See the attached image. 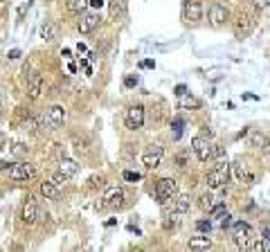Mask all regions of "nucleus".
Listing matches in <instances>:
<instances>
[{"label":"nucleus","mask_w":270,"mask_h":252,"mask_svg":"<svg viewBox=\"0 0 270 252\" xmlns=\"http://www.w3.org/2000/svg\"><path fill=\"white\" fill-rule=\"evenodd\" d=\"M191 151L196 153V158L201 162H210L214 156H216L214 144L210 142V140H205V138H194V140H191Z\"/></svg>","instance_id":"4"},{"label":"nucleus","mask_w":270,"mask_h":252,"mask_svg":"<svg viewBox=\"0 0 270 252\" xmlns=\"http://www.w3.org/2000/svg\"><path fill=\"white\" fill-rule=\"evenodd\" d=\"M187 248H189V250H210L212 241H210L207 236H194V239H189Z\"/></svg>","instance_id":"20"},{"label":"nucleus","mask_w":270,"mask_h":252,"mask_svg":"<svg viewBox=\"0 0 270 252\" xmlns=\"http://www.w3.org/2000/svg\"><path fill=\"white\" fill-rule=\"evenodd\" d=\"M212 194H203V196H201V198H198V205H201V207L203 209H207V212H210V209H212L214 207V203H212Z\"/></svg>","instance_id":"27"},{"label":"nucleus","mask_w":270,"mask_h":252,"mask_svg":"<svg viewBox=\"0 0 270 252\" xmlns=\"http://www.w3.org/2000/svg\"><path fill=\"white\" fill-rule=\"evenodd\" d=\"M124 122H126V129L128 131L142 129V124H144V108L142 106H131L126 111V117H124Z\"/></svg>","instance_id":"7"},{"label":"nucleus","mask_w":270,"mask_h":252,"mask_svg":"<svg viewBox=\"0 0 270 252\" xmlns=\"http://www.w3.org/2000/svg\"><path fill=\"white\" fill-rule=\"evenodd\" d=\"M162 146H158V144H151L149 146V151L142 156V162L149 167V169H153V167H158L160 165V160H162Z\"/></svg>","instance_id":"11"},{"label":"nucleus","mask_w":270,"mask_h":252,"mask_svg":"<svg viewBox=\"0 0 270 252\" xmlns=\"http://www.w3.org/2000/svg\"><path fill=\"white\" fill-rule=\"evenodd\" d=\"M185 92H187V86H182V84H180V86H176V95H185Z\"/></svg>","instance_id":"39"},{"label":"nucleus","mask_w":270,"mask_h":252,"mask_svg":"<svg viewBox=\"0 0 270 252\" xmlns=\"http://www.w3.org/2000/svg\"><path fill=\"white\" fill-rule=\"evenodd\" d=\"M196 230L198 232H210V230H212V221H210V219H201V221H196Z\"/></svg>","instance_id":"29"},{"label":"nucleus","mask_w":270,"mask_h":252,"mask_svg":"<svg viewBox=\"0 0 270 252\" xmlns=\"http://www.w3.org/2000/svg\"><path fill=\"white\" fill-rule=\"evenodd\" d=\"M182 18L189 23H198L203 18V7L198 0H185L182 5Z\"/></svg>","instance_id":"8"},{"label":"nucleus","mask_w":270,"mask_h":252,"mask_svg":"<svg viewBox=\"0 0 270 252\" xmlns=\"http://www.w3.org/2000/svg\"><path fill=\"white\" fill-rule=\"evenodd\" d=\"M111 18L115 16H122L124 11H126V0H111Z\"/></svg>","instance_id":"23"},{"label":"nucleus","mask_w":270,"mask_h":252,"mask_svg":"<svg viewBox=\"0 0 270 252\" xmlns=\"http://www.w3.org/2000/svg\"><path fill=\"white\" fill-rule=\"evenodd\" d=\"M90 5H92V7H101V5H104V0H90Z\"/></svg>","instance_id":"41"},{"label":"nucleus","mask_w":270,"mask_h":252,"mask_svg":"<svg viewBox=\"0 0 270 252\" xmlns=\"http://www.w3.org/2000/svg\"><path fill=\"white\" fill-rule=\"evenodd\" d=\"M228 180H230V165L228 162H218L214 169L207 171V187L221 189V187L228 185Z\"/></svg>","instance_id":"2"},{"label":"nucleus","mask_w":270,"mask_h":252,"mask_svg":"<svg viewBox=\"0 0 270 252\" xmlns=\"http://www.w3.org/2000/svg\"><path fill=\"white\" fill-rule=\"evenodd\" d=\"M178 196V183L174 178H160L155 183V198L158 203H167V200L176 198Z\"/></svg>","instance_id":"3"},{"label":"nucleus","mask_w":270,"mask_h":252,"mask_svg":"<svg viewBox=\"0 0 270 252\" xmlns=\"http://www.w3.org/2000/svg\"><path fill=\"white\" fill-rule=\"evenodd\" d=\"M140 178L142 176H140L138 171H124V180H128V183H138Z\"/></svg>","instance_id":"32"},{"label":"nucleus","mask_w":270,"mask_h":252,"mask_svg":"<svg viewBox=\"0 0 270 252\" xmlns=\"http://www.w3.org/2000/svg\"><path fill=\"white\" fill-rule=\"evenodd\" d=\"M124 86L126 88H133V86H138V75H131L124 79Z\"/></svg>","instance_id":"35"},{"label":"nucleus","mask_w":270,"mask_h":252,"mask_svg":"<svg viewBox=\"0 0 270 252\" xmlns=\"http://www.w3.org/2000/svg\"><path fill=\"white\" fill-rule=\"evenodd\" d=\"M232 225H234L232 214H228V212H225V214L221 216V227H223V230H228V227H232Z\"/></svg>","instance_id":"30"},{"label":"nucleus","mask_w":270,"mask_h":252,"mask_svg":"<svg viewBox=\"0 0 270 252\" xmlns=\"http://www.w3.org/2000/svg\"><path fill=\"white\" fill-rule=\"evenodd\" d=\"M189 207H191V198H189V196H178V198H176V212L187 214Z\"/></svg>","instance_id":"24"},{"label":"nucleus","mask_w":270,"mask_h":252,"mask_svg":"<svg viewBox=\"0 0 270 252\" xmlns=\"http://www.w3.org/2000/svg\"><path fill=\"white\" fill-rule=\"evenodd\" d=\"M207 18L212 25H223V23L228 21V9L221 5V2H212L210 9H207Z\"/></svg>","instance_id":"10"},{"label":"nucleus","mask_w":270,"mask_h":252,"mask_svg":"<svg viewBox=\"0 0 270 252\" xmlns=\"http://www.w3.org/2000/svg\"><path fill=\"white\" fill-rule=\"evenodd\" d=\"M41 36L45 38V41H54V25L43 23V25H41Z\"/></svg>","instance_id":"26"},{"label":"nucleus","mask_w":270,"mask_h":252,"mask_svg":"<svg viewBox=\"0 0 270 252\" xmlns=\"http://www.w3.org/2000/svg\"><path fill=\"white\" fill-rule=\"evenodd\" d=\"M43 88H45V79H43L41 72L30 75V79H27V95H30V99H38Z\"/></svg>","instance_id":"9"},{"label":"nucleus","mask_w":270,"mask_h":252,"mask_svg":"<svg viewBox=\"0 0 270 252\" xmlns=\"http://www.w3.org/2000/svg\"><path fill=\"white\" fill-rule=\"evenodd\" d=\"M77 52H79V54H86L88 50H86V45H84V43H79V45H77Z\"/></svg>","instance_id":"40"},{"label":"nucleus","mask_w":270,"mask_h":252,"mask_svg":"<svg viewBox=\"0 0 270 252\" xmlns=\"http://www.w3.org/2000/svg\"><path fill=\"white\" fill-rule=\"evenodd\" d=\"M63 122H65V111H63V106H52V108H48L45 111V115H41L38 117V124H41V129L45 131H57V129H61L63 126Z\"/></svg>","instance_id":"1"},{"label":"nucleus","mask_w":270,"mask_h":252,"mask_svg":"<svg viewBox=\"0 0 270 252\" xmlns=\"http://www.w3.org/2000/svg\"><path fill=\"white\" fill-rule=\"evenodd\" d=\"M52 180H54L57 185H63V183H68V180H70V176H65V173L61 171V169H59V171L52 176Z\"/></svg>","instance_id":"31"},{"label":"nucleus","mask_w":270,"mask_h":252,"mask_svg":"<svg viewBox=\"0 0 270 252\" xmlns=\"http://www.w3.org/2000/svg\"><path fill=\"white\" fill-rule=\"evenodd\" d=\"M7 56H9V59H18V56H21V50H9Z\"/></svg>","instance_id":"38"},{"label":"nucleus","mask_w":270,"mask_h":252,"mask_svg":"<svg viewBox=\"0 0 270 252\" xmlns=\"http://www.w3.org/2000/svg\"><path fill=\"white\" fill-rule=\"evenodd\" d=\"M171 124H174V129H176V138H180V133H182V126H185V122H182L180 117H176Z\"/></svg>","instance_id":"33"},{"label":"nucleus","mask_w":270,"mask_h":252,"mask_svg":"<svg viewBox=\"0 0 270 252\" xmlns=\"http://www.w3.org/2000/svg\"><path fill=\"white\" fill-rule=\"evenodd\" d=\"M38 219V205L32 196H27L25 203H23V221L25 223H34Z\"/></svg>","instance_id":"14"},{"label":"nucleus","mask_w":270,"mask_h":252,"mask_svg":"<svg viewBox=\"0 0 270 252\" xmlns=\"http://www.w3.org/2000/svg\"><path fill=\"white\" fill-rule=\"evenodd\" d=\"M34 173H36V169H34L32 162H14V165L9 167V178L11 180H30V178H34Z\"/></svg>","instance_id":"5"},{"label":"nucleus","mask_w":270,"mask_h":252,"mask_svg":"<svg viewBox=\"0 0 270 252\" xmlns=\"http://www.w3.org/2000/svg\"><path fill=\"white\" fill-rule=\"evenodd\" d=\"M41 194L45 196V198H50V200H57L59 196H61L59 185L54 183V180H50V183H41Z\"/></svg>","instance_id":"18"},{"label":"nucleus","mask_w":270,"mask_h":252,"mask_svg":"<svg viewBox=\"0 0 270 252\" xmlns=\"http://www.w3.org/2000/svg\"><path fill=\"white\" fill-rule=\"evenodd\" d=\"M104 203L101 205H111V207H117V205L124 200V192L122 187H106V192H104Z\"/></svg>","instance_id":"15"},{"label":"nucleus","mask_w":270,"mask_h":252,"mask_svg":"<svg viewBox=\"0 0 270 252\" xmlns=\"http://www.w3.org/2000/svg\"><path fill=\"white\" fill-rule=\"evenodd\" d=\"M59 169H61L65 176L72 178V176H77V171H79V165L74 160H70V158H61V160H59Z\"/></svg>","instance_id":"19"},{"label":"nucleus","mask_w":270,"mask_h":252,"mask_svg":"<svg viewBox=\"0 0 270 252\" xmlns=\"http://www.w3.org/2000/svg\"><path fill=\"white\" fill-rule=\"evenodd\" d=\"M250 144H252L254 149L268 151V149H270V140L266 138L264 133H259V131H254V133H250Z\"/></svg>","instance_id":"17"},{"label":"nucleus","mask_w":270,"mask_h":252,"mask_svg":"<svg viewBox=\"0 0 270 252\" xmlns=\"http://www.w3.org/2000/svg\"><path fill=\"white\" fill-rule=\"evenodd\" d=\"M97 25H99V16H97V14H81L79 23H77V29H79L81 34H90Z\"/></svg>","instance_id":"12"},{"label":"nucleus","mask_w":270,"mask_h":252,"mask_svg":"<svg viewBox=\"0 0 270 252\" xmlns=\"http://www.w3.org/2000/svg\"><path fill=\"white\" fill-rule=\"evenodd\" d=\"M252 27H254V21L250 16H239L237 21H234V34H237L239 38H245L252 32Z\"/></svg>","instance_id":"13"},{"label":"nucleus","mask_w":270,"mask_h":252,"mask_svg":"<svg viewBox=\"0 0 270 252\" xmlns=\"http://www.w3.org/2000/svg\"><path fill=\"white\" fill-rule=\"evenodd\" d=\"M252 5H254V9H266V7H268V0H252Z\"/></svg>","instance_id":"36"},{"label":"nucleus","mask_w":270,"mask_h":252,"mask_svg":"<svg viewBox=\"0 0 270 252\" xmlns=\"http://www.w3.org/2000/svg\"><path fill=\"white\" fill-rule=\"evenodd\" d=\"M86 5H90V0H68V11H72V14H79V11L86 9Z\"/></svg>","instance_id":"25"},{"label":"nucleus","mask_w":270,"mask_h":252,"mask_svg":"<svg viewBox=\"0 0 270 252\" xmlns=\"http://www.w3.org/2000/svg\"><path fill=\"white\" fill-rule=\"evenodd\" d=\"M140 68H155V61L147 59V61H142V63H140Z\"/></svg>","instance_id":"37"},{"label":"nucleus","mask_w":270,"mask_h":252,"mask_svg":"<svg viewBox=\"0 0 270 252\" xmlns=\"http://www.w3.org/2000/svg\"><path fill=\"white\" fill-rule=\"evenodd\" d=\"M234 169H237V178H239V180H245V183H252V173L248 171V165H245L243 160H237Z\"/></svg>","instance_id":"22"},{"label":"nucleus","mask_w":270,"mask_h":252,"mask_svg":"<svg viewBox=\"0 0 270 252\" xmlns=\"http://www.w3.org/2000/svg\"><path fill=\"white\" fill-rule=\"evenodd\" d=\"M250 234H252V227H250V223H245V221H237L232 225V239H234V243H237V248H248Z\"/></svg>","instance_id":"6"},{"label":"nucleus","mask_w":270,"mask_h":252,"mask_svg":"<svg viewBox=\"0 0 270 252\" xmlns=\"http://www.w3.org/2000/svg\"><path fill=\"white\" fill-rule=\"evenodd\" d=\"M225 212H228V209H225V205L218 203V205H214V207L210 209V216H214V219H221V216L225 214Z\"/></svg>","instance_id":"28"},{"label":"nucleus","mask_w":270,"mask_h":252,"mask_svg":"<svg viewBox=\"0 0 270 252\" xmlns=\"http://www.w3.org/2000/svg\"><path fill=\"white\" fill-rule=\"evenodd\" d=\"M178 106L182 108V111H196V108H201L203 106V102L198 99V97H194V95H180L178 97Z\"/></svg>","instance_id":"16"},{"label":"nucleus","mask_w":270,"mask_h":252,"mask_svg":"<svg viewBox=\"0 0 270 252\" xmlns=\"http://www.w3.org/2000/svg\"><path fill=\"white\" fill-rule=\"evenodd\" d=\"M90 187H104V178H101V176H92V178H90Z\"/></svg>","instance_id":"34"},{"label":"nucleus","mask_w":270,"mask_h":252,"mask_svg":"<svg viewBox=\"0 0 270 252\" xmlns=\"http://www.w3.org/2000/svg\"><path fill=\"white\" fill-rule=\"evenodd\" d=\"M264 236H268V239H270V230H266V232H264Z\"/></svg>","instance_id":"42"},{"label":"nucleus","mask_w":270,"mask_h":252,"mask_svg":"<svg viewBox=\"0 0 270 252\" xmlns=\"http://www.w3.org/2000/svg\"><path fill=\"white\" fill-rule=\"evenodd\" d=\"M180 216H182V214H180V212H176V209H174V212H171V214H167V216H164V221H162L164 230H176V227L180 225V221H182V219H180Z\"/></svg>","instance_id":"21"}]
</instances>
